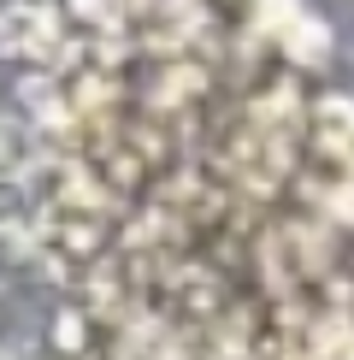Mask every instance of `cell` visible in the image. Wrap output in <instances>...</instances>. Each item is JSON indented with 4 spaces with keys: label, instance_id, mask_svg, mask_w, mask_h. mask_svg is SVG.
<instances>
[{
    "label": "cell",
    "instance_id": "obj_2",
    "mask_svg": "<svg viewBox=\"0 0 354 360\" xmlns=\"http://www.w3.org/2000/svg\"><path fill=\"white\" fill-rule=\"evenodd\" d=\"M313 130H319V148L324 154H336V160H354V101H319V112H313Z\"/></svg>",
    "mask_w": 354,
    "mask_h": 360
},
{
    "label": "cell",
    "instance_id": "obj_3",
    "mask_svg": "<svg viewBox=\"0 0 354 360\" xmlns=\"http://www.w3.org/2000/svg\"><path fill=\"white\" fill-rule=\"evenodd\" d=\"M284 48H289V59H301V65H319L324 48H331V36H324V24H319V18H289Z\"/></svg>",
    "mask_w": 354,
    "mask_h": 360
},
{
    "label": "cell",
    "instance_id": "obj_1",
    "mask_svg": "<svg viewBox=\"0 0 354 360\" xmlns=\"http://www.w3.org/2000/svg\"><path fill=\"white\" fill-rule=\"evenodd\" d=\"M0 48L18 59H53L59 53V18L53 6H36V0H18V6L0 12Z\"/></svg>",
    "mask_w": 354,
    "mask_h": 360
},
{
    "label": "cell",
    "instance_id": "obj_4",
    "mask_svg": "<svg viewBox=\"0 0 354 360\" xmlns=\"http://www.w3.org/2000/svg\"><path fill=\"white\" fill-rule=\"evenodd\" d=\"M0 360H6V354H0Z\"/></svg>",
    "mask_w": 354,
    "mask_h": 360
}]
</instances>
